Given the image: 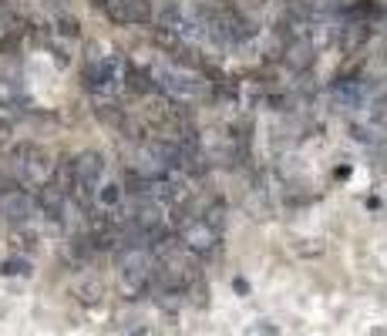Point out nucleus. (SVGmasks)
Instances as JSON below:
<instances>
[{
	"instance_id": "obj_1",
	"label": "nucleus",
	"mask_w": 387,
	"mask_h": 336,
	"mask_svg": "<svg viewBox=\"0 0 387 336\" xmlns=\"http://www.w3.org/2000/svg\"><path fill=\"white\" fill-rule=\"evenodd\" d=\"M189 17H192L199 34H206L209 41H216L219 48H232V51L253 44L259 34L256 21L246 17L232 3H199V7L189 10Z\"/></svg>"
},
{
	"instance_id": "obj_2",
	"label": "nucleus",
	"mask_w": 387,
	"mask_h": 336,
	"mask_svg": "<svg viewBox=\"0 0 387 336\" xmlns=\"http://www.w3.org/2000/svg\"><path fill=\"white\" fill-rule=\"evenodd\" d=\"M118 286H122V296L125 299H142L155 279V256L145 246H125L118 259Z\"/></svg>"
},
{
	"instance_id": "obj_3",
	"label": "nucleus",
	"mask_w": 387,
	"mask_h": 336,
	"mask_svg": "<svg viewBox=\"0 0 387 336\" xmlns=\"http://www.w3.org/2000/svg\"><path fill=\"white\" fill-rule=\"evenodd\" d=\"M54 155L48 148H41V145H34V141H24V145H17L14 148V155H10V168H14V175L21 185L27 188H41V185H48L54 179Z\"/></svg>"
},
{
	"instance_id": "obj_4",
	"label": "nucleus",
	"mask_w": 387,
	"mask_h": 336,
	"mask_svg": "<svg viewBox=\"0 0 387 336\" xmlns=\"http://www.w3.org/2000/svg\"><path fill=\"white\" fill-rule=\"evenodd\" d=\"M84 84L95 95H115L125 84V57L122 54H95L84 64Z\"/></svg>"
},
{
	"instance_id": "obj_5",
	"label": "nucleus",
	"mask_w": 387,
	"mask_h": 336,
	"mask_svg": "<svg viewBox=\"0 0 387 336\" xmlns=\"http://www.w3.org/2000/svg\"><path fill=\"white\" fill-rule=\"evenodd\" d=\"M37 215V202L27 188H3L0 192V219L14 229H24Z\"/></svg>"
},
{
	"instance_id": "obj_6",
	"label": "nucleus",
	"mask_w": 387,
	"mask_h": 336,
	"mask_svg": "<svg viewBox=\"0 0 387 336\" xmlns=\"http://www.w3.org/2000/svg\"><path fill=\"white\" fill-rule=\"evenodd\" d=\"M182 246L196 256H206V253H216L219 249V233L209 226L206 219H192L182 226Z\"/></svg>"
},
{
	"instance_id": "obj_7",
	"label": "nucleus",
	"mask_w": 387,
	"mask_h": 336,
	"mask_svg": "<svg viewBox=\"0 0 387 336\" xmlns=\"http://www.w3.org/2000/svg\"><path fill=\"white\" fill-rule=\"evenodd\" d=\"M155 21L152 0H122V14H118V27H145Z\"/></svg>"
},
{
	"instance_id": "obj_8",
	"label": "nucleus",
	"mask_w": 387,
	"mask_h": 336,
	"mask_svg": "<svg viewBox=\"0 0 387 336\" xmlns=\"http://www.w3.org/2000/svg\"><path fill=\"white\" fill-rule=\"evenodd\" d=\"M24 108H27L24 84H21L17 78H0V115L24 111Z\"/></svg>"
},
{
	"instance_id": "obj_9",
	"label": "nucleus",
	"mask_w": 387,
	"mask_h": 336,
	"mask_svg": "<svg viewBox=\"0 0 387 336\" xmlns=\"http://www.w3.org/2000/svg\"><path fill=\"white\" fill-rule=\"evenodd\" d=\"M283 57H286V64H290V68L303 71V68H310V64L317 61V44H313V41H307V37L290 41V44H286V51H283Z\"/></svg>"
},
{
	"instance_id": "obj_10",
	"label": "nucleus",
	"mask_w": 387,
	"mask_h": 336,
	"mask_svg": "<svg viewBox=\"0 0 387 336\" xmlns=\"http://www.w3.org/2000/svg\"><path fill=\"white\" fill-rule=\"evenodd\" d=\"M71 293L77 296V303H84V306H98V303H102V296H104V286H102V279H98L95 273H84L81 279H75Z\"/></svg>"
},
{
	"instance_id": "obj_11",
	"label": "nucleus",
	"mask_w": 387,
	"mask_h": 336,
	"mask_svg": "<svg viewBox=\"0 0 387 336\" xmlns=\"http://www.w3.org/2000/svg\"><path fill=\"white\" fill-rule=\"evenodd\" d=\"M350 7H354V0H310V10L317 17H340V21H347Z\"/></svg>"
},
{
	"instance_id": "obj_12",
	"label": "nucleus",
	"mask_w": 387,
	"mask_h": 336,
	"mask_svg": "<svg viewBox=\"0 0 387 336\" xmlns=\"http://www.w3.org/2000/svg\"><path fill=\"white\" fill-rule=\"evenodd\" d=\"M54 27H57L61 37H81V21H77L71 10H68V14H57V17H54Z\"/></svg>"
},
{
	"instance_id": "obj_13",
	"label": "nucleus",
	"mask_w": 387,
	"mask_h": 336,
	"mask_svg": "<svg viewBox=\"0 0 387 336\" xmlns=\"http://www.w3.org/2000/svg\"><path fill=\"white\" fill-rule=\"evenodd\" d=\"M27 273H30L27 259H3L0 262V276H27Z\"/></svg>"
},
{
	"instance_id": "obj_14",
	"label": "nucleus",
	"mask_w": 387,
	"mask_h": 336,
	"mask_svg": "<svg viewBox=\"0 0 387 336\" xmlns=\"http://www.w3.org/2000/svg\"><path fill=\"white\" fill-rule=\"evenodd\" d=\"M44 3V10L51 14V17H57V14H68L71 10V0H41Z\"/></svg>"
},
{
	"instance_id": "obj_15",
	"label": "nucleus",
	"mask_w": 387,
	"mask_h": 336,
	"mask_svg": "<svg viewBox=\"0 0 387 336\" xmlns=\"http://www.w3.org/2000/svg\"><path fill=\"white\" fill-rule=\"evenodd\" d=\"M259 3H263V0H259Z\"/></svg>"
}]
</instances>
